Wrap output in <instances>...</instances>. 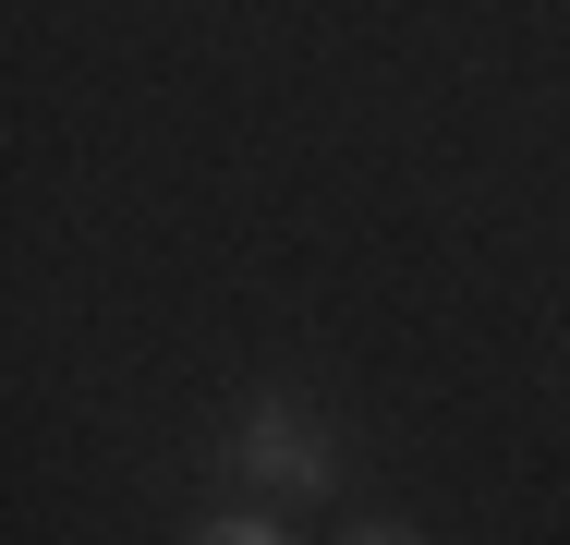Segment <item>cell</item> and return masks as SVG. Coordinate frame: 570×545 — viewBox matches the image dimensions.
<instances>
[{
    "label": "cell",
    "instance_id": "6da1fadb",
    "mask_svg": "<svg viewBox=\"0 0 570 545\" xmlns=\"http://www.w3.org/2000/svg\"><path fill=\"white\" fill-rule=\"evenodd\" d=\"M230 473L267 485V497H328V485H341V436L316 425L304 400H255V413L230 425Z\"/></svg>",
    "mask_w": 570,
    "mask_h": 545
},
{
    "label": "cell",
    "instance_id": "3957f363",
    "mask_svg": "<svg viewBox=\"0 0 570 545\" xmlns=\"http://www.w3.org/2000/svg\"><path fill=\"white\" fill-rule=\"evenodd\" d=\"M352 545H425V534H413V522H364Z\"/></svg>",
    "mask_w": 570,
    "mask_h": 545
},
{
    "label": "cell",
    "instance_id": "7a4b0ae2",
    "mask_svg": "<svg viewBox=\"0 0 570 545\" xmlns=\"http://www.w3.org/2000/svg\"><path fill=\"white\" fill-rule=\"evenodd\" d=\"M183 545H292L267 509H230V522H207V534H183Z\"/></svg>",
    "mask_w": 570,
    "mask_h": 545
}]
</instances>
